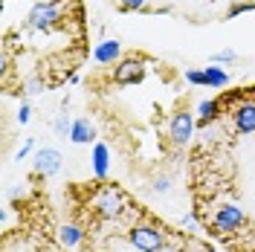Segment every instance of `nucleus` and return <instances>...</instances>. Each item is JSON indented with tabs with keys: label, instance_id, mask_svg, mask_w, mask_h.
<instances>
[{
	"label": "nucleus",
	"instance_id": "nucleus-1",
	"mask_svg": "<svg viewBox=\"0 0 255 252\" xmlns=\"http://www.w3.org/2000/svg\"><path fill=\"white\" fill-rule=\"evenodd\" d=\"M145 79V58H122L113 70V81L116 84H139Z\"/></svg>",
	"mask_w": 255,
	"mask_h": 252
},
{
	"label": "nucleus",
	"instance_id": "nucleus-2",
	"mask_svg": "<svg viewBox=\"0 0 255 252\" xmlns=\"http://www.w3.org/2000/svg\"><path fill=\"white\" fill-rule=\"evenodd\" d=\"M128 241L139 252H159L162 250V235H159L154 226H133L128 232Z\"/></svg>",
	"mask_w": 255,
	"mask_h": 252
},
{
	"label": "nucleus",
	"instance_id": "nucleus-3",
	"mask_svg": "<svg viewBox=\"0 0 255 252\" xmlns=\"http://www.w3.org/2000/svg\"><path fill=\"white\" fill-rule=\"evenodd\" d=\"M241 223H244L241 206H221L218 215L212 218V226H215L218 232H232V229H238Z\"/></svg>",
	"mask_w": 255,
	"mask_h": 252
},
{
	"label": "nucleus",
	"instance_id": "nucleus-4",
	"mask_svg": "<svg viewBox=\"0 0 255 252\" xmlns=\"http://www.w3.org/2000/svg\"><path fill=\"white\" fill-rule=\"evenodd\" d=\"M191 130H194V119H191V113H177L174 119H171V130H168V136L174 145H183V142H189Z\"/></svg>",
	"mask_w": 255,
	"mask_h": 252
},
{
	"label": "nucleus",
	"instance_id": "nucleus-5",
	"mask_svg": "<svg viewBox=\"0 0 255 252\" xmlns=\"http://www.w3.org/2000/svg\"><path fill=\"white\" fill-rule=\"evenodd\" d=\"M52 20H58V6L55 3H35L29 12V23L35 29H44Z\"/></svg>",
	"mask_w": 255,
	"mask_h": 252
},
{
	"label": "nucleus",
	"instance_id": "nucleus-6",
	"mask_svg": "<svg viewBox=\"0 0 255 252\" xmlns=\"http://www.w3.org/2000/svg\"><path fill=\"white\" fill-rule=\"evenodd\" d=\"M61 168V154L55 151V148H44L41 154H38V159H35V171L38 174H55Z\"/></svg>",
	"mask_w": 255,
	"mask_h": 252
},
{
	"label": "nucleus",
	"instance_id": "nucleus-7",
	"mask_svg": "<svg viewBox=\"0 0 255 252\" xmlns=\"http://www.w3.org/2000/svg\"><path fill=\"white\" fill-rule=\"evenodd\" d=\"M99 209H102L105 218H119L122 209H125V200H122L119 191H105V197L99 200Z\"/></svg>",
	"mask_w": 255,
	"mask_h": 252
},
{
	"label": "nucleus",
	"instance_id": "nucleus-8",
	"mask_svg": "<svg viewBox=\"0 0 255 252\" xmlns=\"http://www.w3.org/2000/svg\"><path fill=\"white\" fill-rule=\"evenodd\" d=\"M235 125L241 133H255V105H241L235 111Z\"/></svg>",
	"mask_w": 255,
	"mask_h": 252
},
{
	"label": "nucleus",
	"instance_id": "nucleus-9",
	"mask_svg": "<svg viewBox=\"0 0 255 252\" xmlns=\"http://www.w3.org/2000/svg\"><path fill=\"white\" fill-rule=\"evenodd\" d=\"M119 52H122V44L119 41H102L99 47H96V61L99 64H113L116 58H119Z\"/></svg>",
	"mask_w": 255,
	"mask_h": 252
},
{
	"label": "nucleus",
	"instance_id": "nucleus-10",
	"mask_svg": "<svg viewBox=\"0 0 255 252\" xmlns=\"http://www.w3.org/2000/svg\"><path fill=\"white\" fill-rule=\"evenodd\" d=\"M70 136H73V142H79V145H84V142H93L96 127L90 125V119H76V122H73V127H70Z\"/></svg>",
	"mask_w": 255,
	"mask_h": 252
},
{
	"label": "nucleus",
	"instance_id": "nucleus-11",
	"mask_svg": "<svg viewBox=\"0 0 255 252\" xmlns=\"http://www.w3.org/2000/svg\"><path fill=\"white\" fill-rule=\"evenodd\" d=\"M197 113H200V127H206L209 122H215V116H218V102H212V99H206V102H200L197 105Z\"/></svg>",
	"mask_w": 255,
	"mask_h": 252
},
{
	"label": "nucleus",
	"instance_id": "nucleus-12",
	"mask_svg": "<svg viewBox=\"0 0 255 252\" xmlns=\"http://www.w3.org/2000/svg\"><path fill=\"white\" fill-rule=\"evenodd\" d=\"M203 76H206L209 87H226V84H229V73H223L221 67H206Z\"/></svg>",
	"mask_w": 255,
	"mask_h": 252
},
{
	"label": "nucleus",
	"instance_id": "nucleus-13",
	"mask_svg": "<svg viewBox=\"0 0 255 252\" xmlns=\"http://www.w3.org/2000/svg\"><path fill=\"white\" fill-rule=\"evenodd\" d=\"M93 168L99 177H105L108 174V148L105 145H96V151H93Z\"/></svg>",
	"mask_w": 255,
	"mask_h": 252
},
{
	"label": "nucleus",
	"instance_id": "nucleus-14",
	"mask_svg": "<svg viewBox=\"0 0 255 252\" xmlns=\"http://www.w3.org/2000/svg\"><path fill=\"white\" fill-rule=\"evenodd\" d=\"M79 229H76V226H64L61 229V244H67V247H76V244H79Z\"/></svg>",
	"mask_w": 255,
	"mask_h": 252
},
{
	"label": "nucleus",
	"instance_id": "nucleus-15",
	"mask_svg": "<svg viewBox=\"0 0 255 252\" xmlns=\"http://www.w3.org/2000/svg\"><path fill=\"white\" fill-rule=\"evenodd\" d=\"M250 9H255V0H250V3H235V6L229 9V17H238V15H244V12H250Z\"/></svg>",
	"mask_w": 255,
	"mask_h": 252
},
{
	"label": "nucleus",
	"instance_id": "nucleus-16",
	"mask_svg": "<svg viewBox=\"0 0 255 252\" xmlns=\"http://www.w3.org/2000/svg\"><path fill=\"white\" fill-rule=\"evenodd\" d=\"M186 81L189 84H206V76H203V70H186Z\"/></svg>",
	"mask_w": 255,
	"mask_h": 252
},
{
	"label": "nucleus",
	"instance_id": "nucleus-17",
	"mask_svg": "<svg viewBox=\"0 0 255 252\" xmlns=\"http://www.w3.org/2000/svg\"><path fill=\"white\" fill-rule=\"evenodd\" d=\"M119 6H122L125 12H133V9H142V6H145V0H122Z\"/></svg>",
	"mask_w": 255,
	"mask_h": 252
},
{
	"label": "nucleus",
	"instance_id": "nucleus-18",
	"mask_svg": "<svg viewBox=\"0 0 255 252\" xmlns=\"http://www.w3.org/2000/svg\"><path fill=\"white\" fill-rule=\"evenodd\" d=\"M238 55L232 52V49H221V52H215V61H235Z\"/></svg>",
	"mask_w": 255,
	"mask_h": 252
},
{
	"label": "nucleus",
	"instance_id": "nucleus-19",
	"mask_svg": "<svg viewBox=\"0 0 255 252\" xmlns=\"http://www.w3.org/2000/svg\"><path fill=\"white\" fill-rule=\"evenodd\" d=\"M55 130H58V133H64V130H67V116H58V122H55Z\"/></svg>",
	"mask_w": 255,
	"mask_h": 252
},
{
	"label": "nucleus",
	"instance_id": "nucleus-20",
	"mask_svg": "<svg viewBox=\"0 0 255 252\" xmlns=\"http://www.w3.org/2000/svg\"><path fill=\"white\" fill-rule=\"evenodd\" d=\"M17 119H20V122H26V119H29V108H26V105L20 108V113H17Z\"/></svg>",
	"mask_w": 255,
	"mask_h": 252
}]
</instances>
